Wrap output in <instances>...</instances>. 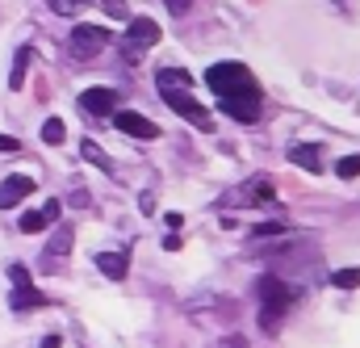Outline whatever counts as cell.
I'll list each match as a JSON object with an SVG mask.
<instances>
[{"mask_svg": "<svg viewBox=\"0 0 360 348\" xmlns=\"http://www.w3.org/2000/svg\"><path fill=\"white\" fill-rule=\"evenodd\" d=\"M205 85L218 92L222 113H231L235 122H256L264 109V92L256 85V76L243 63H214L205 72Z\"/></svg>", "mask_w": 360, "mask_h": 348, "instance_id": "obj_1", "label": "cell"}, {"mask_svg": "<svg viewBox=\"0 0 360 348\" xmlns=\"http://www.w3.org/2000/svg\"><path fill=\"white\" fill-rule=\"evenodd\" d=\"M155 85H160V97L176 109L180 118L188 122V126H197V130H214V118H210V109L205 105H197L193 97H188V88H193V76L184 72V68H160L155 72Z\"/></svg>", "mask_w": 360, "mask_h": 348, "instance_id": "obj_2", "label": "cell"}, {"mask_svg": "<svg viewBox=\"0 0 360 348\" xmlns=\"http://www.w3.org/2000/svg\"><path fill=\"white\" fill-rule=\"evenodd\" d=\"M293 302H297V290L293 285H285L276 273L269 277H260V328L264 332H281V323H285V315L293 311Z\"/></svg>", "mask_w": 360, "mask_h": 348, "instance_id": "obj_3", "label": "cell"}, {"mask_svg": "<svg viewBox=\"0 0 360 348\" xmlns=\"http://www.w3.org/2000/svg\"><path fill=\"white\" fill-rule=\"evenodd\" d=\"M8 281H13V294H8V306L13 311H38V306H46V294L34 290L25 264H8Z\"/></svg>", "mask_w": 360, "mask_h": 348, "instance_id": "obj_4", "label": "cell"}, {"mask_svg": "<svg viewBox=\"0 0 360 348\" xmlns=\"http://www.w3.org/2000/svg\"><path fill=\"white\" fill-rule=\"evenodd\" d=\"M68 46H72V55L80 63H89V59H96L109 46V30H101V25H76L72 38H68Z\"/></svg>", "mask_w": 360, "mask_h": 348, "instance_id": "obj_5", "label": "cell"}, {"mask_svg": "<svg viewBox=\"0 0 360 348\" xmlns=\"http://www.w3.org/2000/svg\"><path fill=\"white\" fill-rule=\"evenodd\" d=\"M272 197H276V185H272L269 176H252V180H243L239 189H231L222 206H264Z\"/></svg>", "mask_w": 360, "mask_h": 348, "instance_id": "obj_6", "label": "cell"}, {"mask_svg": "<svg viewBox=\"0 0 360 348\" xmlns=\"http://www.w3.org/2000/svg\"><path fill=\"white\" fill-rule=\"evenodd\" d=\"M155 42H160V25H155L151 17H134L130 30H126V55H130V63H134L139 51H147V46H155Z\"/></svg>", "mask_w": 360, "mask_h": 348, "instance_id": "obj_7", "label": "cell"}, {"mask_svg": "<svg viewBox=\"0 0 360 348\" xmlns=\"http://www.w3.org/2000/svg\"><path fill=\"white\" fill-rule=\"evenodd\" d=\"M113 126H117L122 135H130V139H143V143H151V139H160V126H155L151 118H143V113H134V109H117V113H113Z\"/></svg>", "mask_w": 360, "mask_h": 348, "instance_id": "obj_8", "label": "cell"}, {"mask_svg": "<svg viewBox=\"0 0 360 348\" xmlns=\"http://www.w3.org/2000/svg\"><path fill=\"white\" fill-rule=\"evenodd\" d=\"M80 109L92 118H113L117 113V92L113 88H84L80 92Z\"/></svg>", "mask_w": 360, "mask_h": 348, "instance_id": "obj_9", "label": "cell"}, {"mask_svg": "<svg viewBox=\"0 0 360 348\" xmlns=\"http://www.w3.org/2000/svg\"><path fill=\"white\" fill-rule=\"evenodd\" d=\"M30 193H34V176H21V173L4 176V180H0V210H13V206L25 201Z\"/></svg>", "mask_w": 360, "mask_h": 348, "instance_id": "obj_10", "label": "cell"}, {"mask_svg": "<svg viewBox=\"0 0 360 348\" xmlns=\"http://www.w3.org/2000/svg\"><path fill=\"white\" fill-rule=\"evenodd\" d=\"M289 160L297 164V168H306V173H323V147H314V143H293L289 147Z\"/></svg>", "mask_w": 360, "mask_h": 348, "instance_id": "obj_11", "label": "cell"}, {"mask_svg": "<svg viewBox=\"0 0 360 348\" xmlns=\"http://www.w3.org/2000/svg\"><path fill=\"white\" fill-rule=\"evenodd\" d=\"M72 244H76V231H72V227H55V235L46 240V252H42V261H46V264L63 261V256L72 252Z\"/></svg>", "mask_w": 360, "mask_h": 348, "instance_id": "obj_12", "label": "cell"}, {"mask_svg": "<svg viewBox=\"0 0 360 348\" xmlns=\"http://www.w3.org/2000/svg\"><path fill=\"white\" fill-rule=\"evenodd\" d=\"M96 268H101L109 281H122V277H126V268H130V261H126L122 252H101V256H96Z\"/></svg>", "mask_w": 360, "mask_h": 348, "instance_id": "obj_13", "label": "cell"}, {"mask_svg": "<svg viewBox=\"0 0 360 348\" xmlns=\"http://www.w3.org/2000/svg\"><path fill=\"white\" fill-rule=\"evenodd\" d=\"M30 63H34V46H21V51H17V59H13V72H8V88H13V92L25 85Z\"/></svg>", "mask_w": 360, "mask_h": 348, "instance_id": "obj_14", "label": "cell"}, {"mask_svg": "<svg viewBox=\"0 0 360 348\" xmlns=\"http://www.w3.org/2000/svg\"><path fill=\"white\" fill-rule=\"evenodd\" d=\"M51 223H55V218H51V214H46V210H25V214H21V223H17V227H21V231H25V235H38V231H46V227H51Z\"/></svg>", "mask_w": 360, "mask_h": 348, "instance_id": "obj_15", "label": "cell"}, {"mask_svg": "<svg viewBox=\"0 0 360 348\" xmlns=\"http://www.w3.org/2000/svg\"><path fill=\"white\" fill-rule=\"evenodd\" d=\"M80 156H84L89 164H96L101 173H113V160H109V156H105V151H101V147H96L92 139H84V143H80Z\"/></svg>", "mask_w": 360, "mask_h": 348, "instance_id": "obj_16", "label": "cell"}, {"mask_svg": "<svg viewBox=\"0 0 360 348\" xmlns=\"http://www.w3.org/2000/svg\"><path fill=\"white\" fill-rule=\"evenodd\" d=\"M63 139H68V126H63V118H46V122H42V143L59 147Z\"/></svg>", "mask_w": 360, "mask_h": 348, "instance_id": "obj_17", "label": "cell"}, {"mask_svg": "<svg viewBox=\"0 0 360 348\" xmlns=\"http://www.w3.org/2000/svg\"><path fill=\"white\" fill-rule=\"evenodd\" d=\"M331 285H335V290H356L360 285V268L356 264H352V268H335V273H331Z\"/></svg>", "mask_w": 360, "mask_h": 348, "instance_id": "obj_18", "label": "cell"}, {"mask_svg": "<svg viewBox=\"0 0 360 348\" xmlns=\"http://www.w3.org/2000/svg\"><path fill=\"white\" fill-rule=\"evenodd\" d=\"M335 173L344 176V180H352V176H360V151H356V156H344V160L335 164Z\"/></svg>", "mask_w": 360, "mask_h": 348, "instance_id": "obj_19", "label": "cell"}, {"mask_svg": "<svg viewBox=\"0 0 360 348\" xmlns=\"http://www.w3.org/2000/svg\"><path fill=\"white\" fill-rule=\"evenodd\" d=\"M256 240H272V235H285V223H260L256 231H252Z\"/></svg>", "mask_w": 360, "mask_h": 348, "instance_id": "obj_20", "label": "cell"}, {"mask_svg": "<svg viewBox=\"0 0 360 348\" xmlns=\"http://www.w3.org/2000/svg\"><path fill=\"white\" fill-rule=\"evenodd\" d=\"M101 8H105V13H109V17H117V21H126V17H130V13H126V4H122V0H105V4H101Z\"/></svg>", "mask_w": 360, "mask_h": 348, "instance_id": "obj_21", "label": "cell"}, {"mask_svg": "<svg viewBox=\"0 0 360 348\" xmlns=\"http://www.w3.org/2000/svg\"><path fill=\"white\" fill-rule=\"evenodd\" d=\"M80 4H84V0H51V8H55V13H76Z\"/></svg>", "mask_w": 360, "mask_h": 348, "instance_id": "obj_22", "label": "cell"}, {"mask_svg": "<svg viewBox=\"0 0 360 348\" xmlns=\"http://www.w3.org/2000/svg\"><path fill=\"white\" fill-rule=\"evenodd\" d=\"M139 210H143V214H155V197H151V193H143V197H139Z\"/></svg>", "mask_w": 360, "mask_h": 348, "instance_id": "obj_23", "label": "cell"}, {"mask_svg": "<svg viewBox=\"0 0 360 348\" xmlns=\"http://www.w3.org/2000/svg\"><path fill=\"white\" fill-rule=\"evenodd\" d=\"M17 147H21V143H17L13 135H0V151H17Z\"/></svg>", "mask_w": 360, "mask_h": 348, "instance_id": "obj_24", "label": "cell"}, {"mask_svg": "<svg viewBox=\"0 0 360 348\" xmlns=\"http://www.w3.org/2000/svg\"><path fill=\"white\" fill-rule=\"evenodd\" d=\"M188 4H193V0H168V8H172V13H188Z\"/></svg>", "mask_w": 360, "mask_h": 348, "instance_id": "obj_25", "label": "cell"}, {"mask_svg": "<svg viewBox=\"0 0 360 348\" xmlns=\"http://www.w3.org/2000/svg\"><path fill=\"white\" fill-rule=\"evenodd\" d=\"M222 348H248V340L243 336H231V340H222Z\"/></svg>", "mask_w": 360, "mask_h": 348, "instance_id": "obj_26", "label": "cell"}, {"mask_svg": "<svg viewBox=\"0 0 360 348\" xmlns=\"http://www.w3.org/2000/svg\"><path fill=\"white\" fill-rule=\"evenodd\" d=\"M38 348H59V336H46V340H42Z\"/></svg>", "mask_w": 360, "mask_h": 348, "instance_id": "obj_27", "label": "cell"}]
</instances>
